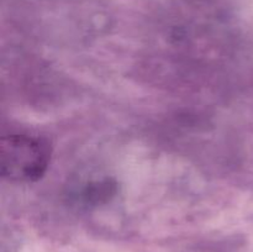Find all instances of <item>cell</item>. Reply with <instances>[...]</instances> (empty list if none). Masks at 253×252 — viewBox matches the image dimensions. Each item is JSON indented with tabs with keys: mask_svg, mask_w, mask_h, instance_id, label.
<instances>
[{
	"mask_svg": "<svg viewBox=\"0 0 253 252\" xmlns=\"http://www.w3.org/2000/svg\"><path fill=\"white\" fill-rule=\"evenodd\" d=\"M49 147L44 141L26 135H9L0 143L1 175L12 183H31L46 172Z\"/></svg>",
	"mask_w": 253,
	"mask_h": 252,
	"instance_id": "obj_1",
	"label": "cell"
}]
</instances>
